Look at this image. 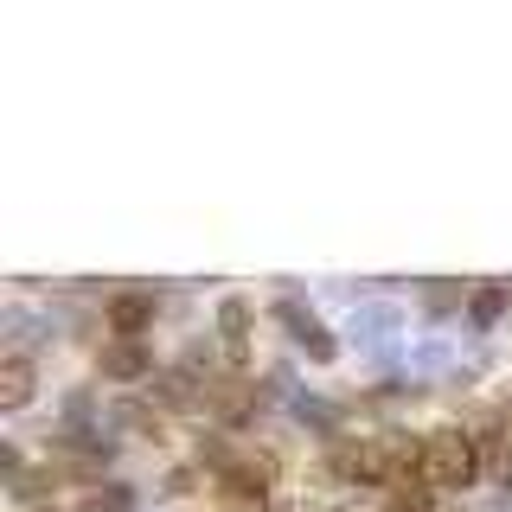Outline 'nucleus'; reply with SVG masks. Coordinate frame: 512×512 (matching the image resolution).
Masks as SVG:
<instances>
[{"label": "nucleus", "mask_w": 512, "mask_h": 512, "mask_svg": "<svg viewBox=\"0 0 512 512\" xmlns=\"http://www.w3.org/2000/svg\"><path fill=\"white\" fill-rule=\"evenodd\" d=\"M103 372H109V378H141V372H148V352H141V340L103 346Z\"/></svg>", "instance_id": "5"}, {"label": "nucleus", "mask_w": 512, "mask_h": 512, "mask_svg": "<svg viewBox=\"0 0 512 512\" xmlns=\"http://www.w3.org/2000/svg\"><path fill=\"white\" fill-rule=\"evenodd\" d=\"M480 474V442L461 436V429H436V436L423 442V480H436V487H468Z\"/></svg>", "instance_id": "1"}, {"label": "nucleus", "mask_w": 512, "mask_h": 512, "mask_svg": "<svg viewBox=\"0 0 512 512\" xmlns=\"http://www.w3.org/2000/svg\"><path fill=\"white\" fill-rule=\"evenodd\" d=\"M32 397V359H7V372H0V410H26Z\"/></svg>", "instance_id": "6"}, {"label": "nucleus", "mask_w": 512, "mask_h": 512, "mask_svg": "<svg viewBox=\"0 0 512 512\" xmlns=\"http://www.w3.org/2000/svg\"><path fill=\"white\" fill-rule=\"evenodd\" d=\"M423 301H429V314H455L461 282H429V288H423Z\"/></svg>", "instance_id": "8"}, {"label": "nucleus", "mask_w": 512, "mask_h": 512, "mask_svg": "<svg viewBox=\"0 0 512 512\" xmlns=\"http://www.w3.org/2000/svg\"><path fill=\"white\" fill-rule=\"evenodd\" d=\"M84 512H128V493L122 487H103V493H90Z\"/></svg>", "instance_id": "10"}, {"label": "nucleus", "mask_w": 512, "mask_h": 512, "mask_svg": "<svg viewBox=\"0 0 512 512\" xmlns=\"http://www.w3.org/2000/svg\"><path fill=\"white\" fill-rule=\"evenodd\" d=\"M218 327H224V340H231V352H244V333H250V301H218Z\"/></svg>", "instance_id": "7"}, {"label": "nucleus", "mask_w": 512, "mask_h": 512, "mask_svg": "<svg viewBox=\"0 0 512 512\" xmlns=\"http://www.w3.org/2000/svg\"><path fill=\"white\" fill-rule=\"evenodd\" d=\"M282 320H288V333H295V340H301V352H308L314 365H327L333 352H340V340H333V333L320 327V320H314L308 308H301V301H282Z\"/></svg>", "instance_id": "3"}, {"label": "nucleus", "mask_w": 512, "mask_h": 512, "mask_svg": "<svg viewBox=\"0 0 512 512\" xmlns=\"http://www.w3.org/2000/svg\"><path fill=\"white\" fill-rule=\"evenodd\" d=\"M109 327L122 333V340H141V333L154 327V295H141V288H122V295H109Z\"/></svg>", "instance_id": "2"}, {"label": "nucleus", "mask_w": 512, "mask_h": 512, "mask_svg": "<svg viewBox=\"0 0 512 512\" xmlns=\"http://www.w3.org/2000/svg\"><path fill=\"white\" fill-rule=\"evenodd\" d=\"M500 480H506V500H512V461H506V474H500Z\"/></svg>", "instance_id": "11"}, {"label": "nucleus", "mask_w": 512, "mask_h": 512, "mask_svg": "<svg viewBox=\"0 0 512 512\" xmlns=\"http://www.w3.org/2000/svg\"><path fill=\"white\" fill-rule=\"evenodd\" d=\"M506 301H512L506 282H480L474 295H468V320H474V327H493V320L506 314Z\"/></svg>", "instance_id": "4"}, {"label": "nucleus", "mask_w": 512, "mask_h": 512, "mask_svg": "<svg viewBox=\"0 0 512 512\" xmlns=\"http://www.w3.org/2000/svg\"><path fill=\"white\" fill-rule=\"evenodd\" d=\"M295 416H301V423H314V429H333V404H327V397H301Z\"/></svg>", "instance_id": "9"}]
</instances>
